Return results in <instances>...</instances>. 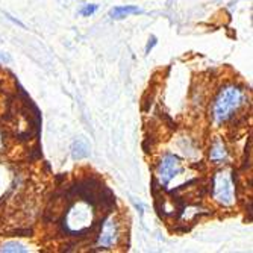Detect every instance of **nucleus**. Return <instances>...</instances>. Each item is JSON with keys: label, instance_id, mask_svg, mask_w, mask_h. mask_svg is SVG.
I'll return each instance as SVG.
<instances>
[{"label": "nucleus", "instance_id": "nucleus-1", "mask_svg": "<svg viewBox=\"0 0 253 253\" xmlns=\"http://www.w3.org/2000/svg\"><path fill=\"white\" fill-rule=\"evenodd\" d=\"M244 102L243 91L237 86H227L220 91L212 106V119L215 123H223L231 119Z\"/></svg>", "mask_w": 253, "mask_h": 253}, {"label": "nucleus", "instance_id": "nucleus-2", "mask_svg": "<svg viewBox=\"0 0 253 253\" xmlns=\"http://www.w3.org/2000/svg\"><path fill=\"white\" fill-rule=\"evenodd\" d=\"M214 199L224 205L231 206L234 203V185L229 171H218L214 177Z\"/></svg>", "mask_w": 253, "mask_h": 253}, {"label": "nucleus", "instance_id": "nucleus-3", "mask_svg": "<svg viewBox=\"0 0 253 253\" xmlns=\"http://www.w3.org/2000/svg\"><path fill=\"white\" fill-rule=\"evenodd\" d=\"M182 170L180 161L177 156L174 155H166L163 159H161L159 167H158V177L161 185H169L170 180L173 177H176Z\"/></svg>", "mask_w": 253, "mask_h": 253}, {"label": "nucleus", "instance_id": "nucleus-4", "mask_svg": "<svg viewBox=\"0 0 253 253\" xmlns=\"http://www.w3.org/2000/svg\"><path fill=\"white\" fill-rule=\"evenodd\" d=\"M117 238H119V226L117 221L111 217L103 224L102 234L99 237V244L103 247H111L117 243Z\"/></svg>", "mask_w": 253, "mask_h": 253}, {"label": "nucleus", "instance_id": "nucleus-5", "mask_svg": "<svg viewBox=\"0 0 253 253\" xmlns=\"http://www.w3.org/2000/svg\"><path fill=\"white\" fill-rule=\"evenodd\" d=\"M88 217H89V214L86 212L85 208H82V206H75V208L70 212H68L67 221H68V224H70L72 227L81 229V227H84L86 224L85 221L88 220Z\"/></svg>", "mask_w": 253, "mask_h": 253}, {"label": "nucleus", "instance_id": "nucleus-6", "mask_svg": "<svg viewBox=\"0 0 253 253\" xmlns=\"http://www.w3.org/2000/svg\"><path fill=\"white\" fill-rule=\"evenodd\" d=\"M133 14H143V9L138 8V6H133V5H126V6L112 8L109 12L111 18H116V20H122V18H126V17L133 15Z\"/></svg>", "mask_w": 253, "mask_h": 253}, {"label": "nucleus", "instance_id": "nucleus-7", "mask_svg": "<svg viewBox=\"0 0 253 253\" xmlns=\"http://www.w3.org/2000/svg\"><path fill=\"white\" fill-rule=\"evenodd\" d=\"M227 158V150H226V146L223 144V141L220 138H215V141L211 147V153H210V159L215 164H220L221 161H224Z\"/></svg>", "mask_w": 253, "mask_h": 253}, {"label": "nucleus", "instance_id": "nucleus-8", "mask_svg": "<svg viewBox=\"0 0 253 253\" xmlns=\"http://www.w3.org/2000/svg\"><path fill=\"white\" fill-rule=\"evenodd\" d=\"M72 155L75 159H84L89 155V146L85 140H76L72 146Z\"/></svg>", "mask_w": 253, "mask_h": 253}, {"label": "nucleus", "instance_id": "nucleus-9", "mask_svg": "<svg viewBox=\"0 0 253 253\" xmlns=\"http://www.w3.org/2000/svg\"><path fill=\"white\" fill-rule=\"evenodd\" d=\"M0 252H6V253H26V252H29V249L26 246H23L21 243L8 241V243H5L2 247H0Z\"/></svg>", "mask_w": 253, "mask_h": 253}, {"label": "nucleus", "instance_id": "nucleus-10", "mask_svg": "<svg viewBox=\"0 0 253 253\" xmlns=\"http://www.w3.org/2000/svg\"><path fill=\"white\" fill-rule=\"evenodd\" d=\"M97 9H99V5L91 3V5H85V6L79 11V14H81L82 17H91L93 14L97 12Z\"/></svg>", "mask_w": 253, "mask_h": 253}, {"label": "nucleus", "instance_id": "nucleus-11", "mask_svg": "<svg viewBox=\"0 0 253 253\" xmlns=\"http://www.w3.org/2000/svg\"><path fill=\"white\" fill-rule=\"evenodd\" d=\"M156 42H158V38H156L155 35H152V37L149 38V42H147V45H146V55H149V53L153 50V47L156 45Z\"/></svg>", "mask_w": 253, "mask_h": 253}]
</instances>
